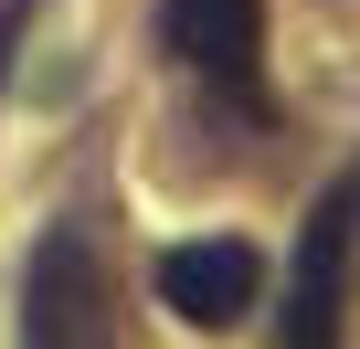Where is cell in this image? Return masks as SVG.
<instances>
[{"label":"cell","mask_w":360,"mask_h":349,"mask_svg":"<svg viewBox=\"0 0 360 349\" xmlns=\"http://www.w3.org/2000/svg\"><path fill=\"white\" fill-rule=\"evenodd\" d=\"M96 328H106L96 244H85V223H53V233H43V254H32V275H22V338L75 349V338H96Z\"/></svg>","instance_id":"6da1fadb"},{"label":"cell","mask_w":360,"mask_h":349,"mask_svg":"<svg viewBox=\"0 0 360 349\" xmlns=\"http://www.w3.org/2000/svg\"><path fill=\"white\" fill-rule=\"evenodd\" d=\"M349 212H360V180H339L307 212V233H297V275H286V338L297 349L339 338V307H349Z\"/></svg>","instance_id":"7a4b0ae2"},{"label":"cell","mask_w":360,"mask_h":349,"mask_svg":"<svg viewBox=\"0 0 360 349\" xmlns=\"http://www.w3.org/2000/svg\"><path fill=\"white\" fill-rule=\"evenodd\" d=\"M159 32H169V53L202 85L255 96V74H265V0H159Z\"/></svg>","instance_id":"3957f363"},{"label":"cell","mask_w":360,"mask_h":349,"mask_svg":"<svg viewBox=\"0 0 360 349\" xmlns=\"http://www.w3.org/2000/svg\"><path fill=\"white\" fill-rule=\"evenodd\" d=\"M255 296H265V254L233 244V233H212V244H169V254H159V307H169L180 328H233Z\"/></svg>","instance_id":"277c9868"}]
</instances>
